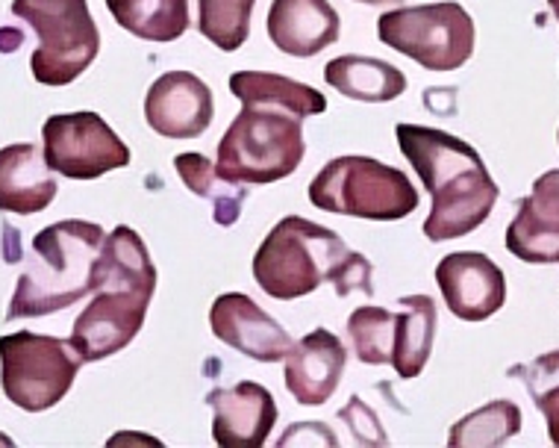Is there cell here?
I'll return each mask as SVG.
<instances>
[{"label": "cell", "mask_w": 559, "mask_h": 448, "mask_svg": "<svg viewBox=\"0 0 559 448\" xmlns=\"http://www.w3.org/2000/svg\"><path fill=\"white\" fill-rule=\"evenodd\" d=\"M395 137L433 198L425 219V236L430 243L468 236L492 215L501 189L468 142L421 125H397Z\"/></svg>", "instance_id": "obj_1"}, {"label": "cell", "mask_w": 559, "mask_h": 448, "mask_svg": "<svg viewBox=\"0 0 559 448\" xmlns=\"http://www.w3.org/2000/svg\"><path fill=\"white\" fill-rule=\"evenodd\" d=\"M253 278L262 293L277 302L304 298L328 281L342 298L354 290L374 295L371 263L366 257L350 251L336 231L300 215H286L271 227L265 243L253 254Z\"/></svg>", "instance_id": "obj_2"}, {"label": "cell", "mask_w": 559, "mask_h": 448, "mask_svg": "<svg viewBox=\"0 0 559 448\" xmlns=\"http://www.w3.org/2000/svg\"><path fill=\"white\" fill-rule=\"evenodd\" d=\"M156 290V266L133 227L118 224L104 239V281L80 313L71 345L83 363L107 361L135 340Z\"/></svg>", "instance_id": "obj_3"}, {"label": "cell", "mask_w": 559, "mask_h": 448, "mask_svg": "<svg viewBox=\"0 0 559 448\" xmlns=\"http://www.w3.org/2000/svg\"><path fill=\"white\" fill-rule=\"evenodd\" d=\"M104 227L83 219L41 227L33 236V257L19 274L7 319H39L95 293L104 281Z\"/></svg>", "instance_id": "obj_4"}, {"label": "cell", "mask_w": 559, "mask_h": 448, "mask_svg": "<svg viewBox=\"0 0 559 448\" xmlns=\"http://www.w3.org/2000/svg\"><path fill=\"white\" fill-rule=\"evenodd\" d=\"M304 154V118L271 104H241L218 142L215 168L233 184H277L298 172Z\"/></svg>", "instance_id": "obj_5"}, {"label": "cell", "mask_w": 559, "mask_h": 448, "mask_svg": "<svg viewBox=\"0 0 559 448\" xmlns=\"http://www.w3.org/2000/svg\"><path fill=\"white\" fill-rule=\"evenodd\" d=\"M309 201L324 213L397 222L415 213L418 192L401 168L371 156H336L309 184Z\"/></svg>", "instance_id": "obj_6"}, {"label": "cell", "mask_w": 559, "mask_h": 448, "mask_svg": "<svg viewBox=\"0 0 559 448\" xmlns=\"http://www.w3.org/2000/svg\"><path fill=\"white\" fill-rule=\"evenodd\" d=\"M12 15L36 30L29 71L41 86H68L97 59V30L86 0H12Z\"/></svg>", "instance_id": "obj_7"}, {"label": "cell", "mask_w": 559, "mask_h": 448, "mask_svg": "<svg viewBox=\"0 0 559 448\" xmlns=\"http://www.w3.org/2000/svg\"><path fill=\"white\" fill-rule=\"evenodd\" d=\"M83 366L71 340L19 331L0 337V387L15 408L27 413L57 408Z\"/></svg>", "instance_id": "obj_8"}, {"label": "cell", "mask_w": 559, "mask_h": 448, "mask_svg": "<svg viewBox=\"0 0 559 448\" xmlns=\"http://www.w3.org/2000/svg\"><path fill=\"white\" fill-rule=\"evenodd\" d=\"M377 36L427 71L463 69L474 54V19L456 0L386 12L377 21Z\"/></svg>", "instance_id": "obj_9"}, {"label": "cell", "mask_w": 559, "mask_h": 448, "mask_svg": "<svg viewBox=\"0 0 559 448\" xmlns=\"http://www.w3.org/2000/svg\"><path fill=\"white\" fill-rule=\"evenodd\" d=\"M41 156L68 180H97L130 166V148L97 113H59L41 125Z\"/></svg>", "instance_id": "obj_10"}, {"label": "cell", "mask_w": 559, "mask_h": 448, "mask_svg": "<svg viewBox=\"0 0 559 448\" xmlns=\"http://www.w3.org/2000/svg\"><path fill=\"white\" fill-rule=\"evenodd\" d=\"M436 283L448 310L463 322H486L507 302V278L501 266L480 251L448 254L436 266Z\"/></svg>", "instance_id": "obj_11"}, {"label": "cell", "mask_w": 559, "mask_h": 448, "mask_svg": "<svg viewBox=\"0 0 559 448\" xmlns=\"http://www.w3.org/2000/svg\"><path fill=\"white\" fill-rule=\"evenodd\" d=\"M213 89L192 71H165L145 95V118L165 139H198L213 125Z\"/></svg>", "instance_id": "obj_12"}, {"label": "cell", "mask_w": 559, "mask_h": 448, "mask_svg": "<svg viewBox=\"0 0 559 448\" xmlns=\"http://www.w3.org/2000/svg\"><path fill=\"white\" fill-rule=\"evenodd\" d=\"M210 328L224 345L251 361L280 363L292 349L289 331L245 293L218 295L210 310Z\"/></svg>", "instance_id": "obj_13"}, {"label": "cell", "mask_w": 559, "mask_h": 448, "mask_svg": "<svg viewBox=\"0 0 559 448\" xmlns=\"http://www.w3.org/2000/svg\"><path fill=\"white\" fill-rule=\"evenodd\" d=\"M507 251L521 263H559V168L536 177L531 196L519 201V213L507 227Z\"/></svg>", "instance_id": "obj_14"}, {"label": "cell", "mask_w": 559, "mask_h": 448, "mask_svg": "<svg viewBox=\"0 0 559 448\" xmlns=\"http://www.w3.org/2000/svg\"><path fill=\"white\" fill-rule=\"evenodd\" d=\"M213 408V437L222 448H260L265 446L274 422L277 404L262 384L241 380L230 390H213L206 396Z\"/></svg>", "instance_id": "obj_15"}, {"label": "cell", "mask_w": 559, "mask_h": 448, "mask_svg": "<svg viewBox=\"0 0 559 448\" xmlns=\"http://www.w3.org/2000/svg\"><path fill=\"white\" fill-rule=\"evenodd\" d=\"M347 351L336 333L328 328L309 331L304 340L292 342L286 354V387L304 408H319L333 399L345 375Z\"/></svg>", "instance_id": "obj_16"}, {"label": "cell", "mask_w": 559, "mask_h": 448, "mask_svg": "<svg viewBox=\"0 0 559 448\" xmlns=\"http://www.w3.org/2000/svg\"><path fill=\"white\" fill-rule=\"evenodd\" d=\"M342 19L330 0H274L269 10V36L277 50L307 59L338 42Z\"/></svg>", "instance_id": "obj_17"}, {"label": "cell", "mask_w": 559, "mask_h": 448, "mask_svg": "<svg viewBox=\"0 0 559 448\" xmlns=\"http://www.w3.org/2000/svg\"><path fill=\"white\" fill-rule=\"evenodd\" d=\"M59 184L29 142L0 148V213L36 215L53 204Z\"/></svg>", "instance_id": "obj_18"}, {"label": "cell", "mask_w": 559, "mask_h": 448, "mask_svg": "<svg viewBox=\"0 0 559 448\" xmlns=\"http://www.w3.org/2000/svg\"><path fill=\"white\" fill-rule=\"evenodd\" d=\"M324 80L336 89L338 95L362 104H389L406 92V74L397 71L392 62L374 57H338L330 59L324 69Z\"/></svg>", "instance_id": "obj_19"}, {"label": "cell", "mask_w": 559, "mask_h": 448, "mask_svg": "<svg viewBox=\"0 0 559 448\" xmlns=\"http://www.w3.org/2000/svg\"><path fill=\"white\" fill-rule=\"evenodd\" d=\"M397 340L392 366L404 380L421 375L436 340V302L430 295H406L397 302Z\"/></svg>", "instance_id": "obj_20"}, {"label": "cell", "mask_w": 559, "mask_h": 448, "mask_svg": "<svg viewBox=\"0 0 559 448\" xmlns=\"http://www.w3.org/2000/svg\"><path fill=\"white\" fill-rule=\"evenodd\" d=\"M230 92L241 104H271L292 109L300 118L321 116L328 109V101L319 89L269 71H236L230 78Z\"/></svg>", "instance_id": "obj_21"}, {"label": "cell", "mask_w": 559, "mask_h": 448, "mask_svg": "<svg viewBox=\"0 0 559 448\" xmlns=\"http://www.w3.org/2000/svg\"><path fill=\"white\" fill-rule=\"evenodd\" d=\"M118 27L145 42H177L189 30V0H107Z\"/></svg>", "instance_id": "obj_22"}, {"label": "cell", "mask_w": 559, "mask_h": 448, "mask_svg": "<svg viewBox=\"0 0 559 448\" xmlns=\"http://www.w3.org/2000/svg\"><path fill=\"white\" fill-rule=\"evenodd\" d=\"M177 175L198 198H206L213 204V219L222 227L239 222L241 204L248 198V189H241V184H233L227 177L218 175V168L213 166V160H206L203 154H180L174 160Z\"/></svg>", "instance_id": "obj_23"}, {"label": "cell", "mask_w": 559, "mask_h": 448, "mask_svg": "<svg viewBox=\"0 0 559 448\" xmlns=\"http://www.w3.org/2000/svg\"><path fill=\"white\" fill-rule=\"evenodd\" d=\"M521 431V410L507 399L489 401L486 408L474 410L451 428L453 448H492L503 446L507 439Z\"/></svg>", "instance_id": "obj_24"}, {"label": "cell", "mask_w": 559, "mask_h": 448, "mask_svg": "<svg viewBox=\"0 0 559 448\" xmlns=\"http://www.w3.org/2000/svg\"><path fill=\"white\" fill-rule=\"evenodd\" d=\"M347 337L354 342V354L368 366L392 363L397 340V313L386 307H359L347 316Z\"/></svg>", "instance_id": "obj_25"}, {"label": "cell", "mask_w": 559, "mask_h": 448, "mask_svg": "<svg viewBox=\"0 0 559 448\" xmlns=\"http://www.w3.org/2000/svg\"><path fill=\"white\" fill-rule=\"evenodd\" d=\"M257 0H198V30L224 54L239 50L251 36V12Z\"/></svg>", "instance_id": "obj_26"}, {"label": "cell", "mask_w": 559, "mask_h": 448, "mask_svg": "<svg viewBox=\"0 0 559 448\" xmlns=\"http://www.w3.org/2000/svg\"><path fill=\"white\" fill-rule=\"evenodd\" d=\"M510 378H521L533 404L548 422L550 443L559 446V349L542 354L527 366H512Z\"/></svg>", "instance_id": "obj_27"}, {"label": "cell", "mask_w": 559, "mask_h": 448, "mask_svg": "<svg viewBox=\"0 0 559 448\" xmlns=\"http://www.w3.org/2000/svg\"><path fill=\"white\" fill-rule=\"evenodd\" d=\"M19 45H21V36L15 33V30H0V50L12 54V50L19 48Z\"/></svg>", "instance_id": "obj_28"}, {"label": "cell", "mask_w": 559, "mask_h": 448, "mask_svg": "<svg viewBox=\"0 0 559 448\" xmlns=\"http://www.w3.org/2000/svg\"><path fill=\"white\" fill-rule=\"evenodd\" d=\"M357 3H368V7H380V3H401V0H357Z\"/></svg>", "instance_id": "obj_29"}, {"label": "cell", "mask_w": 559, "mask_h": 448, "mask_svg": "<svg viewBox=\"0 0 559 448\" xmlns=\"http://www.w3.org/2000/svg\"><path fill=\"white\" fill-rule=\"evenodd\" d=\"M548 7L554 10V15H557V21H559V0H548Z\"/></svg>", "instance_id": "obj_30"}]
</instances>
